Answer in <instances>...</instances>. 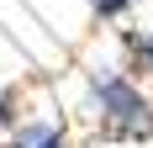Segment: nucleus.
Here are the masks:
<instances>
[{
  "mask_svg": "<svg viewBox=\"0 0 153 148\" xmlns=\"http://www.w3.org/2000/svg\"><path fill=\"white\" fill-rule=\"evenodd\" d=\"M85 111L100 143H153V101L122 64H85Z\"/></svg>",
  "mask_w": 153,
  "mask_h": 148,
  "instance_id": "obj_1",
  "label": "nucleus"
},
{
  "mask_svg": "<svg viewBox=\"0 0 153 148\" xmlns=\"http://www.w3.org/2000/svg\"><path fill=\"white\" fill-rule=\"evenodd\" d=\"M0 148H69V132L53 117H21L11 132L0 138Z\"/></svg>",
  "mask_w": 153,
  "mask_h": 148,
  "instance_id": "obj_2",
  "label": "nucleus"
},
{
  "mask_svg": "<svg viewBox=\"0 0 153 148\" xmlns=\"http://www.w3.org/2000/svg\"><path fill=\"white\" fill-rule=\"evenodd\" d=\"M122 69L132 79H153V27H122Z\"/></svg>",
  "mask_w": 153,
  "mask_h": 148,
  "instance_id": "obj_3",
  "label": "nucleus"
},
{
  "mask_svg": "<svg viewBox=\"0 0 153 148\" xmlns=\"http://www.w3.org/2000/svg\"><path fill=\"white\" fill-rule=\"evenodd\" d=\"M95 5V16H100V21H127V16H132V5H143V0H90Z\"/></svg>",
  "mask_w": 153,
  "mask_h": 148,
  "instance_id": "obj_4",
  "label": "nucleus"
},
{
  "mask_svg": "<svg viewBox=\"0 0 153 148\" xmlns=\"http://www.w3.org/2000/svg\"><path fill=\"white\" fill-rule=\"evenodd\" d=\"M16 122H21V90H5L0 95V132H11Z\"/></svg>",
  "mask_w": 153,
  "mask_h": 148,
  "instance_id": "obj_5",
  "label": "nucleus"
}]
</instances>
